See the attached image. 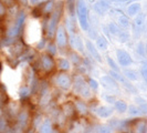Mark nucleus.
Masks as SVG:
<instances>
[{
	"mask_svg": "<svg viewBox=\"0 0 147 133\" xmlns=\"http://www.w3.org/2000/svg\"><path fill=\"white\" fill-rule=\"evenodd\" d=\"M57 62V69H59L60 72H67L71 69V62L66 58H59L55 60Z\"/></svg>",
	"mask_w": 147,
	"mask_h": 133,
	"instance_id": "obj_15",
	"label": "nucleus"
},
{
	"mask_svg": "<svg viewBox=\"0 0 147 133\" xmlns=\"http://www.w3.org/2000/svg\"><path fill=\"white\" fill-rule=\"evenodd\" d=\"M88 87H90V89H91V90H94V91H96V90L98 89V82L96 81L95 79L90 78V79L88 80Z\"/></svg>",
	"mask_w": 147,
	"mask_h": 133,
	"instance_id": "obj_26",
	"label": "nucleus"
},
{
	"mask_svg": "<svg viewBox=\"0 0 147 133\" xmlns=\"http://www.w3.org/2000/svg\"><path fill=\"white\" fill-rule=\"evenodd\" d=\"M42 1L43 0H30V2L32 3V5H39V3H42Z\"/></svg>",
	"mask_w": 147,
	"mask_h": 133,
	"instance_id": "obj_31",
	"label": "nucleus"
},
{
	"mask_svg": "<svg viewBox=\"0 0 147 133\" xmlns=\"http://www.w3.org/2000/svg\"><path fill=\"white\" fill-rule=\"evenodd\" d=\"M142 5L140 2H132L128 7H127V16L133 17V16H137L140 12Z\"/></svg>",
	"mask_w": 147,
	"mask_h": 133,
	"instance_id": "obj_18",
	"label": "nucleus"
},
{
	"mask_svg": "<svg viewBox=\"0 0 147 133\" xmlns=\"http://www.w3.org/2000/svg\"><path fill=\"white\" fill-rule=\"evenodd\" d=\"M113 128L109 126H97V132L98 133H113Z\"/></svg>",
	"mask_w": 147,
	"mask_h": 133,
	"instance_id": "obj_24",
	"label": "nucleus"
},
{
	"mask_svg": "<svg viewBox=\"0 0 147 133\" xmlns=\"http://www.w3.org/2000/svg\"><path fill=\"white\" fill-rule=\"evenodd\" d=\"M54 39H55V44L59 49H65L69 44V36L66 33L64 27L59 26L58 29L54 33Z\"/></svg>",
	"mask_w": 147,
	"mask_h": 133,
	"instance_id": "obj_7",
	"label": "nucleus"
},
{
	"mask_svg": "<svg viewBox=\"0 0 147 133\" xmlns=\"http://www.w3.org/2000/svg\"><path fill=\"white\" fill-rule=\"evenodd\" d=\"M40 66L45 73H50V72H53L54 69L57 68V62L53 56L49 53H44L40 58Z\"/></svg>",
	"mask_w": 147,
	"mask_h": 133,
	"instance_id": "obj_6",
	"label": "nucleus"
},
{
	"mask_svg": "<svg viewBox=\"0 0 147 133\" xmlns=\"http://www.w3.org/2000/svg\"><path fill=\"white\" fill-rule=\"evenodd\" d=\"M128 133H147V120L146 119H133L127 122Z\"/></svg>",
	"mask_w": 147,
	"mask_h": 133,
	"instance_id": "obj_3",
	"label": "nucleus"
},
{
	"mask_svg": "<svg viewBox=\"0 0 147 133\" xmlns=\"http://www.w3.org/2000/svg\"><path fill=\"white\" fill-rule=\"evenodd\" d=\"M101 81H102V86H103L104 88L109 89V90H114V89L118 88V84H117L118 82L114 78H112L111 75H105V77H103L101 79Z\"/></svg>",
	"mask_w": 147,
	"mask_h": 133,
	"instance_id": "obj_14",
	"label": "nucleus"
},
{
	"mask_svg": "<svg viewBox=\"0 0 147 133\" xmlns=\"http://www.w3.org/2000/svg\"><path fill=\"white\" fill-rule=\"evenodd\" d=\"M112 1H114V2H127V1H131V0H112Z\"/></svg>",
	"mask_w": 147,
	"mask_h": 133,
	"instance_id": "obj_32",
	"label": "nucleus"
},
{
	"mask_svg": "<svg viewBox=\"0 0 147 133\" xmlns=\"http://www.w3.org/2000/svg\"><path fill=\"white\" fill-rule=\"evenodd\" d=\"M57 44L55 42H49L48 43V47H47V53L51 54V56H54L57 53Z\"/></svg>",
	"mask_w": 147,
	"mask_h": 133,
	"instance_id": "obj_23",
	"label": "nucleus"
},
{
	"mask_svg": "<svg viewBox=\"0 0 147 133\" xmlns=\"http://www.w3.org/2000/svg\"><path fill=\"white\" fill-rule=\"evenodd\" d=\"M145 19L146 17L144 14H138L136 16V18L134 19V22H133V31L135 35H140L142 32V30L144 28V24H145Z\"/></svg>",
	"mask_w": 147,
	"mask_h": 133,
	"instance_id": "obj_11",
	"label": "nucleus"
},
{
	"mask_svg": "<svg viewBox=\"0 0 147 133\" xmlns=\"http://www.w3.org/2000/svg\"><path fill=\"white\" fill-rule=\"evenodd\" d=\"M96 48L101 51H106L109 48V42L103 36H98L96 37Z\"/></svg>",
	"mask_w": 147,
	"mask_h": 133,
	"instance_id": "obj_19",
	"label": "nucleus"
},
{
	"mask_svg": "<svg viewBox=\"0 0 147 133\" xmlns=\"http://www.w3.org/2000/svg\"><path fill=\"white\" fill-rule=\"evenodd\" d=\"M110 75L112 77V78H114V79H115L117 82H121V83H122V84H123L126 89H128L131 92H133V93H136V89H135V87L127 81V79H126V78H124V75L119 74L117 71H113V70H111V71H110Z\"/></svg>",
	"mask_w": 147,
	"mask_h": 133,
	"instance_id": "obj_10",
	"label": "nucleus"
},
{
	"mask_svg": "<svg viewBox=\"0 0 147 133\" xmlns=\"http://www.w3.org/2000/svg\"><path fill=\"white\" fill-rule=\"evenodd\" d=\"M74 107H75L76 114L85 115V114L88 113V104L85 103V101H83V100H75V101H74Z\"/></svg>",
	"mask_w": 147,
	"mask_h": 133,
	"instance_id": "obj_17",
	"label": "nucleus"
},
{
	"mask_svg": "<svg viewBox=\"0 0 147 133\" xmlns=\"http://www.w3.org/2000/svg\"><path fill=\"white\" fill-rule=\"evenodd\" d=\"M84 44H85V48H86L88 52L91 54V57L95 60V61H97L98 63H102L103 60H102V57H101V54L98 52V49L96 48V45H94V43L91 40H88V39H86L84 41Z\"/></svg>",
	"mask_w": 147,
	"mask_h": 133,
	"instance_id": "obj_9",
	"label": "nucleus"
},
{
	"mask_svg": "<svg viewBox=\"0 0 147 133\" xmlns=\"http://www.w3.org/2000/svg\"><path fill=\"white\" fill-rule=\"evenodd\" d=\"M72 87H73L74 92H76L78 94H80L82 98H88V96H90V90L91 89H90L88 82L85 81L84 78H82L80 75L76 77L73 82V84H72Z\"/></svg>",
	"mask_w": 147,
	"mask_h": 133,
	"instance_id": "obj_4",
	"label": "nucleus"
},
{
	"mask_svg": "<svg viewBox=\"0 0 147 133\" xmlns=\"http://www.w3.org/2000/svg\"><path fill=\"white\" fill-rule=\"evenodd\" d=\"M118 24H119L121 27H123V28H128L129 24H131L129 19H128V16L123 15V14L121 12V15L118 17Z\"/></svg>",
	"mask_w": 147,
	"mask_h": 133,
	"instance_id": "obj_21",
	"label": "nucleus"
},
{
	"mask_svg": "<svg viewBox=\"0 0 147 133\" xmlns=\"http://www.w3.org/2000/svg\"><path fill=\"white\" fill-rule=\"evenodd\" d=\"M60 17H61V10L58 8L54 9V11L50 16H48V21H47V28H45V33L49 38L54 37V33L59 27Z\"/></svg>",
	"mask_w": 147,
	"mask_h": 133,
	"instance_id": "obj_2",
	"label": "nucleus"
},
{
	"mask_svg": "<svg viewBox=\"0 0 147 133\" xmlns=\"http://www.w3.org/2000/svg\"><path fill=\"white\" fill-rule=\"evenodd\" d=\"M113 112H114V109L109 107V105H101V107H98L95 110V113L101 119L111 118V115L113 114Z\"/></svg>",
	"mask_w": 147,
	"mask_h": 133,
	"instance_id": "obj_13",
	"label": "nucleus"
},
{
	"mask_svg": "<svg viewBox=\"0 0 147 133\" xmlns=\"http://www.w3.org/2000/svg\"><path fill=\"white\" fill-rule=\"evenodd\" d=\"M128 109H129L128 112H129L131 115H138V114L142 113V111L140 110V108H138V107H135V105H131Z\"/></svg>",
	"mask_w": 147,
	"mask_h": 133,
	"instance_id": "obj_29",
	"label": "nucleus"
},
{
	"mask_svg": "<svg viewBox=\"0 0 147 133\" xmlns=\"http://www.w3.org/2000/svg\"><path fill=\"white\" fill-rule=\"evenodd\" d=\"M54 132V128L52 124V121L50 119H45L43 120L42 123H40L39 126V133H53Z\"/></svg>",
	"mask_w": 147,
	"mask_h": 133,
	"instance_id": "obj_16",
	"label": "nucleus"
},
{
	"mask_svg": "<svg viewBox=\"0 0 147 133\" xmlns=\"http://www.w3.org/2000/svg\"><path fill=\"white\" fill-rule=\"evenodd\" d=\"M118 39H119V41L121 42H126L127 40H128V33L126 32V31H123V30H121L119 31V33L117 35Z\"/></svg>",
	"mask_w": 147,
	"mask_h": 133,
	"instance_id": "obj_28",
	"label": "nucleus"
},
{
	"mask_svg": "<svg viewBox=\"0 0 147 133\" xmlns=\"http://www.w3.org/2000/svg\"><path fill=\"white\" fill-rule=\"evenodd\" d=\"M106 60H107V63H109V66H110V68L113 70V71H117V72L119 71L117 64L115 63V61L112 59L111 57H107V58H106Z\"/></svg>",
	"mask_w": 147,
	"mask_h": 133,
	"instance_id": "obj_27",
	"label": "nucleus"
},
{
	"mask_svg": "<svg viewBox=\"0 0 147 133\" xmlns=\"http://www.w3.org/2000/svg\"><path fill=\"white\" fill-rule=\"evenodd\" d=\"M145 53L147 54V42L145 43Z\"/></svg>",
	"mask_w": 147,
	"mask_h": 133,
	"instance_id": "obj_33",
	"label": "nucleus"
},
{
	"mask_svg": "<svg viewBox=\"0 0 147 133\" xmlns=\"http://www.w3.org/2000/svg\"><path fill=\"white\" fill-rule=\"evenodd\" d=\"M114 109L118 111L119 113H125L128 110V105L124 100H116L114 102Z\"/></svg>",
	"mask_w": 147,
	"mask_h": 133,
	"instance_id": "obj_20",
	"label": "nucleus"
},
{
	"mask_svg": "<svg viewBox=\"0 0 147 133\" xmlns=\"http://www.w3.org/2000/svg\"><path fill=\"white\" fill-rule=\"evenodd\" d=\"M75 12L78 17V21L80 24V28L83 31H88L90 28L88 24V7L84 2V0H78L75 3Z\"/></svg>",
	"mask_w": 147,
	"mask_h": 133,
	"instance_id": "obj_1",
	"label": "nucleus"
},
{
	"mask_svg": "<svg viewBox=\"0 0 147 133\" xmlns=\"http://www.w3.org/2000/svg\"><path fill=\"white\" fill-rule=\"evenodd\" d=\"M124 74H125L126 79H128V80H134L135 81V80L138 79V73L134 70H125Z\"/></svg>",
	"mask_w": 147,
	"mask_h": 133,
	"instance_id": "obj_22",
	"label": "nucleus"
},
{
	"mask_svg": "<svg viewBox=\"0 0 147 133\" xmlns=\"http://www.w3.org/2000/svg\"><path fill=\"white\" fill-rule=\"evenodd\" d=\"M116 58H117V62L121 66H129L133 63V59L131 54L126 50L123 49H117L116 50Z\"/></svg>",
	"mask_w": 147,
	"mask_h": 133,
	"instance_id": "obj_8",
	"label": "nucleus"
},
{
	"mask_svg": "<svg viewBox=\"0 0 147 133\" xmlns=\"http://www.w3.org/2000/svg\"><path fill=\"white\" fill-rule=\"evenodd\" d=\"M140 74L144 77V79H145L147 82V61H145V62L142 64V68H140Z\"/></svg>",
	"mask_w": 147,
	"mask_h": 133,
	"instance_id": "obj_30",
	"label": "nucleus"
},
{
	"mask_svg": "<svg viewBox=\"0 0 147 133\" xmlns=\"http://www.w3.org/2000/svg\"><path fill=\"white\" fill-rule=\"evenodd\" d=\"M93 9L96 14L98 15H104L109 11L110 9V3L105 0H97L95 3L93 5Z\"/></svg>",
	"mask_w": 147,
	"mask_h": 133,
	"instance_id": "obj_12",
	"label": "nucleus"
},
{
	"mask_svg": "<svg viewBox=\"0 0 147 133\" xmlns=\"http://www.w3.org/2000/svg\"><path fill=\"white\" fill-rule=\"evenodd\" d=\"M70 57H71V58H70L69 60H71L74 64L80 63V61H81V57H80V56H79L76 52H74V51L70 52Z\"/></svg>",
	"mask_w": 147,
	"mask_h": 133,
	"instance_id": "obj_25",
	"label": "nucleus"
},
{
	"mask_svg": "<svg viewBox=\"0 0 147 133\" xmlns=\"http://www.w3.org/2000/svg\"><path fill=\"white\" fill-rule=\"evenodd\" d=\"M55 84L58 86V88H60L61 90H64V91H67L72 88V84H73V81H72V78L70 77V74L67 72H59L55 75Z\"/></svg>",
	"mask_w": 147,
	"mask_h": 133,
	"instance_id": "obj_5",
	"label": "nucleus"
}]
</instances>
